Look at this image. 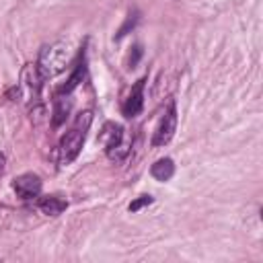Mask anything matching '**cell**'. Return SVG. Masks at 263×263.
Returning a JSON list of instances; mask_svg holds the SVG:
<instances>
[{
    "mask_svg": "<svg viewBox=\"0 0 263 263\" xmlns=\"http://www.w3.org/2000/svg\"><path fill=\"white\" fill-rule=\"evenodd\" d=\"M70 113V101L64 99V95L55 97V107H53V125H62Z\"/></svg>",
    "mask_w": 263,
    "mask_h": 263,
    "instance_id": "cell-10",
    "label": "cell"
},
{
    "mask_svg": "<svg viewBox=\"0 0 263 263\" xmlns=\"http://www.w3.org/2000/svg\"><path fill=\"white\" fill-rule=\"evenodd\" d=\"M12 187H14L16 195L21 199L29 201V199L39 197V193H41V179L37 175H33V173H25V175H21V177L14 179Z\"/></svg>",
    "mask_w": 263,
    "mask_h": 263,
    "instance_id": "cell-5",
    "label": "cell"
},
{
    "mask_svg": "<svg viewBox=\"0 0 263 263\" xmlns=\"http://www.w3.org/2000/svg\"><path fill=\"white\" fill-rule=\"evenodd\" d=\"M148 203H152V197L150 195H140L138 199H134L132 203H129V212H138V210H142L144 205H148Z\"/></svg>",
    "mask_w": 263,
    "mask_h": 263,
    "instance_id": "cell-11",
    "label": "cell"
},
{
    "mask_svg": "<svg viewBox=\"0 0 263 263\" xmlns=\"http://www.w3.org/2000/svg\"><path fill=\"white\" fill-rule=\"evenodd\" d=\"M90 121H92V113L82 111V113H78L74 125L62 136V140H60V164H70L80 154L86 132L90 127Z\"/></svg>",
    "mask_w": 263,
    "mask_h": 263,
    "instance_id": "cell-1",
    "label": "cell"
},
{
    "mask_svg": "<svg viewBox=\"0 0 263 263\" xmlns=\"http://www.w3.org/2000/svg\"><path fill=\"white\" fill-rule=\"evenodd\" d=\"M4 164H6V158H4V154L0 152V175L4 173Z\"/></svg>",
    "mask_w": 263,
    "mask_h": 263,
    "instance_id": "cell-12",
    "label": "cell"
},
{
    "mask_svg": "<svg viewBox=\"0 0 263 263\" xmlns=\"http://www.w3.org/2000/svg\"><path fill=\"white\" fill-rule=\"evenodd\" d=\"M39 210L47 216H60L66 208H68V201L62 197V195H45L39 199Z\"/></svg>",
    "mask_w": 263,
    "mask_h": 263,
    "instance_id": "cell-7",
    "label": "cell"
},
{
    "mask_svg": "<svg viewBox=\"0 0 263 263\" xmlns=\"http://www.w3.org/2000/svg\"><path fill=\"white\" fill-rule=\"evenodd\" d=\"M144 82H146V78H140V80L134 84L132 92L127 95V99L123 101V105H121V113H123L127 119L136 117V115L142 111V107H144Z\"/></svg>",
    "mask_w": 263,
    "mask_h": 263,
    "instance_id": "cell-6",
    "label": "cell"
},
{
    "mask_svg": "<svg viewBox=\"0 0 263 263\" xmlns=\"http://www.w3.org/2000/svg\"><path fill=\"white\" fill-rule=\"evenodd\" d=\"M84 72H86V66H84V55H82V60L76 64V70L72 72V76L68 78V82H66V84L60 88V92H58V95H70V92H72V90H74V88H76V86L82 82Z\"/></svg>",
    "mask_w": 263,
    "mask_h": 263,
    "instance_id": "cell-9",
    "label": "cell"
},
{
    "mask_svg": "<svg viewBox=\"0 0 263 263\" xmlns=\"http://www.w3.org/2000/svg\"><path fill=\"white\" fill-rule=\"evenodd\" d=\"M99 140L105 144V152L111 160H123L129 152V144L123 142V127L113 123V121H107L103 125V132L99 136Z\"/></svg>",
    "mask_w": 263,
    "mask_h": 263,
    "instance_id": "cell-3",
    "label": "cell"
},
{
    "mask_svg": "<svg viewBox=\"0 0 263 263\" xmlns=\"http://www.w3.org/2000/svg\"><path fill=\"white\" fill-rule=\"evenodd\" d=\"M175 132H177V107H175V103L171 101L166 113L162 115V119H160V123H158V127H156V132H154L152 146H164V144H168V142L173 140Z\"/></svg>",
    "mask_w": 263,
    "mask_h": 263,
    "instance_id": "cell-4",
    "label": "cell"
},
{
    "mask_svg": "<svg viewBox=\"0 0 263 263\" xmlns=\"http://www.w3.org/2000/svg\"><path fill=\"white\" fill-rule=\"evenodd\" d=\"M150 173H152V177L156 181H168L175 175V162L171 158H160V160H156L152 164Z\"/></svg>",
    "mask_w": 263,
    "mask_h": 263,
    "instance_id": "cell-8",
    "label": "cell"
},
{
    "mask_svg": "<svg viewBox=\"0 0 263 263\" xmlns=\"http://www.w3.org/2000/svg\"><path fill=\"white\" fill-rule=\"evenodd\" d=\"M70 58H72V51H70L68 43H53V45H47L41 49L37 68L43 78H51L66 68Z\"/></svg>",
    "mask_w": 263,
    "mask_h": 263,
    "instance_id": "cell-2",
    "label": "cell"
}]
</instances>
